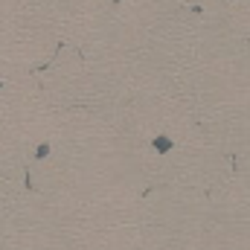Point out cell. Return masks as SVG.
Instances as JSON below:
<instances>
[{
	"label": "cell",
	"instance_id": "6da1fadb",
	"mask_svg": "<svg viewBox=\"0 0 250 250\" xmlns=\"http://www.w3.org/2000/svg\"><path fill=\"white\" fill-rule=\"evenodd\" d=\"M151 146L157 148V154H166V151H169L175 143H172V137H166V134H157V137L151 140Z\"/></svg>",
	"mask_w": 250,
	"mask_h": 250
},
{
	"label": "cell",
	"instance_id": "7a4b0ae2",
	"mask_svg": "<svg viewBox=\"0 0 250 250\" xmlns=\"http://www.w3.org/2000/svg\"><path fill=\"white\" fill-rule=\"evenodd\" d=\"M47 154H50V146H47V143H41V146H38V151H35V157H38V160H44Z\"/></svg>",
	"mask_w": 250,
	"mask_h": 250
}]
</instances>
